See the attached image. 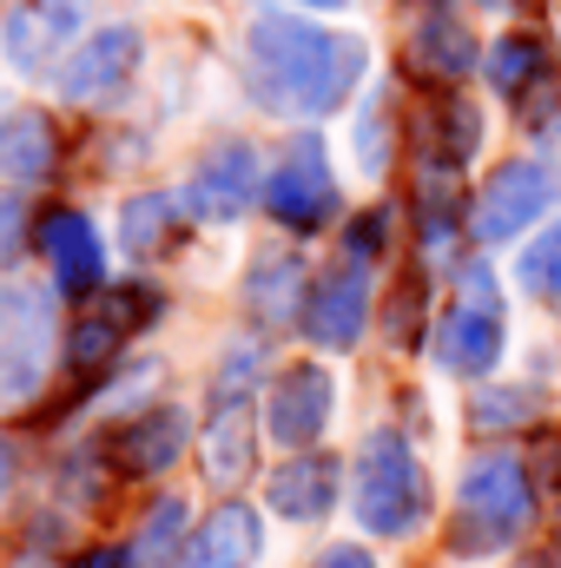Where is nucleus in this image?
<instances>
[{"mask_svg": "<svg viewBox=\"0 0 561 568\" xmlns=\"http://www.w3.org/2000/svg\"><path fill=\"white\" fill-rule=\"evenodd\" d=\"M7 476H13V449L0 443V496H7Z\"/></svg>", "mask_w": 561, "mask_h": 568, "instance_id": "obj_31", "label": "nucleus"}, {"mask_svg": "<svg viewBox=\"0 0 561 568\" xmlns=\"http://www.w3.org/2000/svg\"><path fill=\"white\" fill-rule=\"evenodd\" d=\"M272 212L297 232H317L337 212V185H330V165H324L317 140H297L284 152V165L272 172Z\"/></svg>", "mask_w": 561, "mask_h": 568, "instance_id": "obj_9", "label": "nucleus"}, {"mask_svg": "<svg viewBox=\"0 0 561 568\" xmlns=\"http://www.w3.org/2000/svg\"><path fill=\"white\" fill-rule=\"evenodd\" d=\"M436 357H442V371H456V377L496 371V357H502V297H496L489 265H462L456 304H449V317H442V331H436Z\"/></svg>", "mask_w": 561, "mask_h": 568, "instance_id": "obj_4", "label": "nucleus"}, {"mask_svg": "<svg viewBox=\"0 0 561 568\" xmlns=\"http://www.w3.org/2000/svg\"><path fill=\"white\" fill-rule=\"evenodd\" d=\"M310 7H344V0H310Z\"/></svg>", "mask_w": 561, "mask_h": 568, "instance_id": "obj_32", "label": "nucleus"}, {"mask_svg": "<svg viewBox=\"0 0 561 568\" xmlns=\"http://www.w3.org/2000/svg\"><path fill=\"white\" fill-rule=\"evenodd\" d=\"M192 443L185 410H145L113 436V456H120V476H165Z\"/></svg>", "mask_w": 561, "mask_h": 568, "instance_id": "obj_12", "label": "nucleus"}, {"mask_svg": "<svg viewBox=\"0 0 561 568\" xmlns=\"http://www.w3.org/2000/svg\"><path fill=\"white\" fill-rule=\"evenodd\" d=\"M172 239V199H133L126 212V245L133 252H159Z\"/></svg>", "mask_w": 561, "mask_h": 568, "instance_id": "obj_26", "label": "nucleus"}, {"mask_svg": "<svg viewBox=\"0 0 561 568\" xmlns=\"http://www.w3.org/2000/svg\"><path fill=\"white\" fill-rule=\"evenodd\" d=\"M417 60L436 73V80H462V73L476 67V40H469V27H462V20L429 13V20L417 27Z\"/></svg>", "mask_w": 561, "mask_h": 568, "instance_id": "obj_18", "label": "nucleus"}, {"mask_svg": "<svg viewBox=\"0 0 561 568\" xmlns=\"http://www.w3.org/2000/svg\"><path fill=\"white\" fill-rule=\"evenodd\" d=\"M536 73H542V40L536 33H509V40L489 47V87L522 93V87H536Z\"/></svg>", "mask_w": 561, "mask_h": 568, "instance_id": "obj_22", "label": "nucleus"}, {"mask_svg": "<svg viewBox=\"0 0 561 568\" xmlns=\"http://www.w3.org/2000/svg\"><path fill=\"white\" fill-rule=\"evenodd\" d=\"M272 509L284 523H324L337 503V463L330 456H290L284 469H272Z\"/></svg>", "mask_w": 561, "mask_h": 568, "instance_id": "obj_14", "label": "nucleus"}, {"mask_svg": "<svg viewBox=\"0 0 561 568\" xmlns=\"http://www.w3.org/2000/svg\"><path fill=\"white\" fill-rule=\"evenodd\" d=\"M53 126L40 120V113H13L7 126H0V172L7 179H47L53 172Z\"/></svg>", "mask_w": 561, "mask_h": 568, "instance_id": "obj_17", "label": "nucleus"}, {"mask_svg": "<svg viewBox=\"0 0 561 568\" xmlns=\"http://www.w3.org/2000/svg\"><path fill=\"white\" fill-rule=\"evenodd\" d=\"M476 145H482V113H476L462 93H442V100H436V159H442V165H462Z\"/></svg>", "mask_w": 561, "mask_h": 568, "instance_id": "obj_20", "label": "nucleus"}, {"mask_svg": "<svg viewBox=\"0 0 561 568\" xmlns=\"http://www.w3.org/2000/svg\"><path fill=\"white\" fill-rule=\"evenodd\" d=\"M357 80H364V40L278 13L252 27V87L272 113H330L350 100Z\"/></svg>", "mask_w": 561, "mask_h": 568, "instance_id": "obj_1", "label": "nucleus"}, {"mask_svg": "<svg viewBox=\"0 0 561 568\" xmlns=\"http://www.w3.org/2000/svg\"><path fill=\"white\" fill-rule=\"evenodd\" d=\"M549 199H555V172L536 165V159H509V165H496V172L482 179L469 225H476L482 245H502V239L529 232V225L549 212Z\"/></svg>", "mask_w": 561, "mask_h": 568, "instance_id": "obj_5", "label": "nucleus"}, {"mask_svg": "<svg viewBox=\"0 0 561 568\" xmlns=\"http://www.w3.org/2000/svg\"><path fill=\"white\" fill-rule=\"evenodd\" d=\"M536 476H542L549 489H561V429L536 436Z\"/></svg>", "mask_w": 561, "mask_h": 568, "instance_id": "obj_27", "label": "nucleus"}, {"mask_svg": "<svg viewBox=\"0 0 561 568\" xmlns=\"http://www.w3.org/2000/svg\"><path fill=\"white\" fill-rule=\"evenodd\" d=\"M120 337H126V331H120L106 311H93V317H86V324L67 337V364H73L80 377H86V371H106V357L120 351Z\"/></svg>", "mask_w": 561, "mask_h": 568, "instance_id": "obj_23", "label": "nucleus"}, {"mask_svg": "<svg viewBox=\"0 0 561 568\" xmlns=\"http://www.w3.org/2000/svg\"><path fill=\"white\" fill-rule=\"evenodd\" d=\"M245 297H252V311H258L265 324H284V317L297 311V258H284V252L258 258L252 278H245Z\"/></svg>", "mask_w": 561, "mask_h": 568, "instance_id": "obj_19", "label": "nucleus"}, {"mask_svg": "<svg viewBox=\"0 0 561 568\" xmlns=\"http://www.w3.org/2000/svg\"><path fill=\"white\" fill-rule=\"evenodd\" d=\"M522 284H529L536 297L561 304V225H555V232H542V239L522 252Z\"/></svg>", "mask_w": 561, "mask_h": 568, "instance_id": "obj_24", "label": "nucleus"}, {"mask_svg": "<svg viewBox=\"0 0 561 568\" xmlns=\"http://www.w3.org/2000/svg\"><path fill=\"white\" fill-rule=\"evenodd\" d=\"M258 192V159L252 145H218L198 172H192V212L198 219H238Z\"/></svg>", "mask_w": 561, "mask_h": 568, "instance_id": "obj_11", "label": "nucleus"}, {"mask_svg": "<svg viewBox=\"0 0 561 568\" xmlns=\"http://www.w3.org/2000/svg\"><path fill=\"white\" fill-rule=\"evenodd\" d=\"M350 503H357V523H364L370 536H410L422 516H429V483H422V463H417V449H410L397 429L364 436Z\"/></svg>", "mask_w": 561, "mask_h": 568, "instance_id": "obj_3", "label": "nucleus"}, {"mask_svg": "<svg viewBox=\"0 0 561 568\" xmlns=\"http://www.w3.org/2000/svg\"><path fill=\"white\" fill-rule=\"evenodd\" d=\"M252 357H232V371L218 377V404H212V424L198 436V456H205V476L212 483H238L252 469Z\"/></svg>", "mask_w": 561, "mask_h": 568, "instance_id": "obj_6", "label": "nucleus"}, {"mask_svg": "<svg viewBox=\"0 0 561 568\" xmlns=\"http://www.w3.org/2000/svg\"><path fill=\"white\" fill-rule=\"evenodd\" d=\"M364 317H370V278H364V258H344L330 265L324 278L310 284V304H304V331L310 344L324 351H350L364 337Z\"/></svg>", "mask_w": 561, "mask_h": 568, "instance_id": "obj_8", "label": "nucleus"}, {"mask_svg": "<svg viewBox=\"0 0 561 568\" xmlns=\"http://www.w3.org/2000/svg\"><path fill=\"white\" fill-rule=\"evenodd\" d=\"M40 239H47V252H53V265H60V284H67V291L100 284V239H93V225H86L80 212H53V219L40 225Z\"/></svg>", "mask_w": 561, "mask_h": 568, "instance_id": "obj_16", "label": "nucleus"}, {"mask_svg": "<svg viewBox=\"0 0 561 568\" xmlns=\"http://www.w3.org/2000/svg\"><path fill=\"white\" fill-rule=\"evenodd\" d=\"M317 568H377L370 562V549H350V542H337V549H324Z\"/></svg>", "mask_w": 561, "mask_h": 568, "instance_id": "obj_29", "label": "nucleus"}, {"mask_svg": "<svg viewBox=\"0 0 561 568\" xmlns=\"http://www.w3.org/2000/svg\"><path fill=\"white\" fill-rule=\"evenodd\" d=\"M40 344H47L40 297L7 291L0 297V404L33 397V384H40Z\"/></svg>", "mask_w": 561, "mask_h": 568, "instance_id": "obj_10", "label": "nucleus"}, {"mask_svg": "<svg viewBox=\"0 0 561 568\" xmlns=\"http://www.w3.org/2000/svg\"><path fill=\"white\" fill-rule=\"evenodd\" d=\"M330 404H337L330 371H324V364H290L278 384H272V397H265V429H272V443H284V449L317 443L324 424H330Z\"/></svg>", "mask_w": 561, "mask_h": 568, "instance_id": "obj_7", "label": "nucleus"}, {"mask_svg": "<svg viewBox=\"0 0 561 568\" xmlns=\"http://www.w3.org/2000/svg\"><path fill=\"white\" fill-rule=\"evenodd\" d=\"M536 410H542L536 390H482L476 397V429H516V424H529Z\"/></svg>", "mask_w": 561, "mask_h": 568, "instance_id": "obj_25", "label": "nucleus"}, {"mask_svg": "<svg viewBox=\"0 0 561 568\" xmlns=\"http://www.w3.org/2000/svg\"><path fill=\"white\" fill-rule=\"evenodd\" d=\"M536 516V483L516 456H476L456 496V529L449 549L456 556H502Z\"/></svg>", "mask_w": 561, "mask_h": 568, "instance_id": "obj_2", "label": "nucleus"}, {"mask_svg": "<svg viewBox=\"0 0 561 568\" xmlns=\"http://www.w3.org/2000/svg\"><path fill=\"white\" fill-rule=\"evenodd\" d=\"M178 542H192V536H185V503H178V496H159L152 516H145V529H140V542H133V562L140 568H165Z\"/></svg>", "mask_w": 561, "mask_h": 568, "instance_id": "obj_21", "label": "nucleus"}, {"mask_svg": "<svg viewBox=\"0 0 561 568\" xmlns=\"http://www.w3.org/2000/svg\"><path fill=\"white\" fill-rule=\"evenodd\" d=\"M252 562H258V516L245 503H225L212 523H198V536L178 556V568H252Z\"/></svg>", "mask_w": 561, "mask_h": 568, "instance_id": "obj_15", "label": "nucleus"}, {"mask_svg": "<svg viewBox=\"0 0 561 568\" xmlns=\"http://www.w3.org/2000/svg\"><path fill=\"white\" fill-rule=\"evenodd\" d=\"M390 337H397V344H410V337H417V278L397 291V317H390Z\"/></svg>", "mask_w": 561, "mask_h": 568, "instance_id": "obj_28", "label": "nucleus"}, {"mask_svg": "<svg viewBox=\"0 0 561 568\" xmlns=\"http://www.w3.org/2000/svg\"><path fill=\"white\" fill-rule=\"evenodd\" d=\"M140 67V33L133 27H106L80 47V60L67 67V93L73 100H106L126 87V73Z\"/></svg>", "mask_w": 561, "mask_h": 568, "instance_id": "obj_13", "label": "nucleus"}, {"mask_svg": "<svg viewBox=\"0 0 561 568\" xmlns=\"http://www.w3.org/2000/svg\"><path fill=\"white\" fill-rule=\"evenodd\" d=\"M133 556H120V549H93V556H80L73 568H126Z\"/></svg>", "mask_w": 561, "mask_h": 568, "instance_id": "obj_30", "label": "nucleus"}]
</instances>
